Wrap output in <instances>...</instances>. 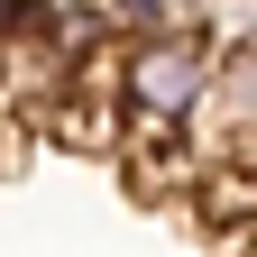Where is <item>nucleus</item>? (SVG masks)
<instances>
[{
    "instance_id": "4",
    "label": "nucleus",
    "mask_w": 257,
    "mask_h": 257,
    "mask_svg": "<svg viewBox=\"0 0 257 257\" xmlns=\"http://www.w3.org/2000/svg\"><path fill=\"white\" fill-rule=\"evenodd\" d=\"M10 37H19V0H0V55H10Z\"/></svg>"
},
{
    "instance_id": "3",
    "label": "nucleus",
    "mask_w": 257,
    "mask_h": 257,
    "mask_svg": "<svg viewBox=\"0 0 257 257\" xmlns=\"http://www.w3.org/2000/svg\"><path fill=\"white\" fill-rule=\"evenodd\" d=\"M101 19H110V28H138V37H166V28H175V19H166V0H110Z\"/></svg>"
},
{
    "instance_id": "1",
    "label": "nucleus",
    "mask_w": 257,
    "mask_h": 257,
    "mask_svg": "<svg viewBox=\"0 0 257 257\" xmlns=\"http://www.w3.org/2000/svg\"><path fill=\"white\" fill-rule=\"evenodd\" d=\"M211 64L220 46L202 28H166V37H119V64H110V92L138 138H184V128H202V101H211Z\"/></svg>"
},
{
    "instance_id": "2",
    "label": "nucleus",
    "mask_w": 257,
    "mask_h": 257,
    "mask_svg": "<svg viewBox=\"0 0 257 257\" xmlns=\"http://www.w3.org/2000/svg\"><path fill=\"white\" fill-rule=\"evenodd\" d=\"M202 119H220L230 138H257V37H239V46H220V64H211V101H202Z\"/></svg>"
}]
</instances>
